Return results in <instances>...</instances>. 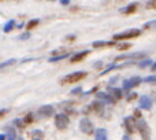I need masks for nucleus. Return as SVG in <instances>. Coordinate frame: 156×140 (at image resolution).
Instances as JSON below:
<instances>
[{
	"label": "nucleus",
	"mask_w": 156,
	"mask_h": 140,
	"mask_svg": "<svg viewBox=\"0 0 156 140\" xmlns=\"http://www.w3.org/2000/svg\"><path fill=\"white\" fill-rule=\"evenodd\" d=\"M86 77H88V72H85V70H78V72L70 73V74H67L66 77H63L62 84H74V83H78V81L83 80V78H86Z\"/></svg>",
	"instance_id": "1"
},
{
	"label": "nucleus",
	"mask_w": 156,
	"mask_h": 140,
	"mask_svg": "<svg viewBox=\"0 0 156 140\" xmlns=\"http://www.w3.org/2000/svg\"><path fill=\"white\" fill-rule=\"evenodd\" d=\"M69 122H70V118H69L67 114L59 113L55 116V127H56V129L65 131L69 127Z\"/></svg>",
	"instance_id": "2"
},
{
	"label": "nucleus",
	"mask_w": 156,
	"mask_h": 140,
	"mask_svg": "<svg viewBox=\"0 0 156 140\" xmlns=\"http://www.w3.org/2000/svg\"><path fill=\"white\" fill-rule=\"evenodd\" d=\"M137 131L140 132L141 138L144 140H151V128L145 120H140L137 122Z\"/></svg>",
	"instance_id": "3"
},
{
	"label": "nucleus",
	"mask_w": 156,
	"mask_h": 140,
	"mask_svg": "<svg viewBox=\"0 0 156 140\" xmlns=\"http://www.w3.org/2000/svg\"><path fill=\"white\" fill-rule=\"evenodd\" d=\"M140 35H141V29H129L126 32L116 33L114 36V40H129V39L133 37H138Z\"/></svg>",
	"instance_id": "4"
},
{
	"label": "nucleus",
	"mask_w": 156,
	"mask_h": 140,
	"mask_svg": "<svg viewBox=\"0 0 156 140\" xmlns=\"http://www.w3.org/2000/svg\"><path fill=\"white\" fill-rule=\"evenodd\" d=\"M80 131L82 133H85V135H92V133L94 132V125L93 122L90 121L89 118H81L80 121Z\"/></svg>",
	"instance_id": "5"
},
{
	"label": "nucleus",
	"mask_w": 156,
	"mask_h": 140,
	"mask_svg": "<svg viewBox=\"0 0 156 140\" xmlns=\"http://www.w3.org/2000/svg\"><path fill=\"white\" fill-rule=\"evenodd\" d=\"M37 114L41 118H49V117H52L55 114V107L51 105H44L41 107H38Z\"/></svg>",
	"instance_id": "6"
},
{
	"label": "nucleus",
	"mask_w": 156,
	"mask_h": 140,
	"mask_svg": "<svg viewBox=\"0 0 156 140\" xmlns=\"http://www.w3.org/2000/svg\"><path fill=\"white\" fill-rule=\"evenodd\" d=\"M123 128L126 131V133H133L136 129H137V122H136V118L133 116L125 117L123 120Z\"/></svg>",
	"instance_id": "7"
},
{
	"label": "nucleus",
	"mask_w": 156,
	"mask_h": 140,
	"mask_svg": "<svg viewBox=\"0 0 156 140\" xmlns=\"http://www.w3.org/2000/svg\"><path fill=\"white\" fill-rule=\"evenodd\" d=\"M138 106H140V109H143V110H151L152 106H154V100H152V98L148 96V95H143V96H140Z\"/></svg>",
	"instance_id": "8"
},
{
	"label": "nucleus",
	"mask_w": 156,
	"mask_h": 140,
	"mask_svg": "<svg viewBox=\"0 0 156 140\" xmlns=\"http://www.w3.org/2000/svg\"><path fill=\"white\" fill-rule=\"evenodd\" d=\"M89 54H90V51H89V50H83V51H81V52H77V54H74L73 57L70 58V62L71 63L81 62V61L85 59V57H88Z\"/></svg>",
	"instance_id": "9"
},
{
	"label": "nucleus",
	"mask_w": 156,
	"mask_h": 140,
	"mask_svg": "<svg viewBox=\"0 0 156 140\" xmlns=\"http://www.w3.org/2000/svg\"><path fill=\"white\" fill-rule=\"evenodd\" d=\"M97 100H100L101 103H115V100L111 98V95L108 92H97L96 94Z\"/></svg>",
	"instance_id": "10"
},
{
	"label": "nucleus",
	"mask_w": 156,
	"mask_h": 140,
	"mask_svg": "<svg viewBox=\"0 0 156 140\" xmlns=\"http://www.w3.org/2000/svg\"><path fill=\"white\" fill-rule=\"evenodd\" d=\"M108 94H110V95H111V98H112V99L116 102V100L122 99V95H123V91H122V88H110Z\"/></svg>",
	"instance_id": "11"
},
{
	"label": "nucleus",
	"mask_w": 156,
	"mask_h": 140,
	"mask_svg": "<svg viewBox=\"0 0 156 140\" xmlns=\"http://www.w3.org/2000/svg\"><path fill=\"white\" fill-rule=\"evenodd\" d=\"M107 129L105 128H99L94 131V140H107Z\"/></svg>",
	"instance_id": "12"
},
{
	"label": "nucleus",
	"mask_w": 156,
	"mask_h": 140,
	"mask_svg": "<svg viewBox=\"0 0 156 140\" xmlns=\"http://www.w3.org/2000/svg\"><path fill=\"white\" fill-rule=\"evenodd\" d=\"M90 107H92V111H96V113L101 114L104 111V103H101L100 100H94L90 105Z\"/></svg>",
	"instance_id": "13"
},
{
	"label": "nucleus",
	"mask_w": 156,
	"mask_h": 140,
	"mask_svg": "<svg viewBox=\"0 0 156 140\" xmlns=\"http://www.w3.org/2000/svg\"><path fill=\"white\" fill-rule=\"evenodd\" d=\"M136 10H137V4H136V3H134V4H133V3H130V4H127L126 7H122L119 11H121V13H123V14H133Z\"/></svg>",
	"instance_id": "14"
},
{
	"label": "nucleus",
	"mask_w": 156,
	"mask_h": 140,
	"mask_svg": "<svg viewBox=\"0 0 156 140\" xmlns=\"http://www.w3.org/2000/svg\"><path fill=\"white\" fill-rule=\"evenodd\" d=\"M15 26H16L15 21H14V19H10V21H7L4 24V26H3V32H4V33H10Z\"/></svg>",
	"instance_id": "15"
},
{
	"label": "nucleus",
	"mask_w": 156,
	"mask_h": 140,
	"mask_svg": "<svg viewBox=\"0 0 156 140\" xmlns=\"http://www.w3.org/2000/svg\"><path fill=\"white\" fill-rule=\"evenodd\" d=\"M143 57H145V54H144V52H134V54L121 55V57H118L116 59H129V58H143Z\"/></svg>",
	"instance_id": "16"
},
{
	"label": "nucleus",
	"mask_w": 156,
	"mask_h": 140,
	"mask_svg": "<svg viewBox=\"0 0 156 140\" xmlns=\"http://www.w3.org/2000/svg\"><path fill=\"white\" fill-rule=\"evenodd\" d=\"M92 46L94 47V48H99V47H104V46H115V41H93V44Z\"/></svg>",
	"instance_id": "17"
},
{
	"label": "nucleus",
	"mask_w": 156,
	"mask_h": 140,
	"mask_svg": "<svg viewBox=\"0 0 156 140\" xmlns=\"http://www.w3.org/2000/svg\"><path fill=\"white\" fill-rule=\"evenodd\" d=\"M16 62H18V59H15V58H11V59L4 61V62H2V63H0V70H2V69H5V68H8V66H12V65H15Z\"/></svg>",
	"instance_id": "18"
},
{
	"label": "nucleus",
	"mask_w": 156,
	"mask_h": 140,
	"mask_svg": "<svg viewBox=\"0 0 156 140\" xmlns=\"http://www.w3.org/2000/svg\"><path fill=\"white\" fill-rule=\"evenodd\" d=\"M132 89H133V85H132V83H130L129 78H126V80L122 81V91L129 92V91H132Z\"/></svg>",
	"instance_id": "19"
},
{
	"label": "nucleus",
	"mask_w": 156,
	"mask_h": 140,
	"mask_svg": "<svg viewBox=\"0 0 156 140\" xmlns=\"http://www.w3.org/2000/svg\"><path fill=\"white\" fill-rule=\"evenodd\" d=\"M71 54H60V55H56V57H52V58H49V62L51 63H54V62H59V61H62V59H66L67 57H70Z\"/></svg>",
	"instance_id": "20"
},
{
	"label": "nucleus",
	"mask_w": 156,
	"mask_h": 140,
	"mask_svg": "<svg viewBox=\"0 0 156 140\" xmlns=\"http://www.w3.org/2000/svg\"><path fill=\"white\" fill-rule=\"evenodd\" d=\"M7 133H5V139L7 140H16V133L14 129H11V128H7Z\"/></svg>",
	"instance_id": "21"
},
{
	"label": "nucleus",
	"mask_w": 156,
	"mask_h": 140,
	"mask_svg": "<svg viewBox=\"0 0 156 140\" xmlns=\"http://www.w3.org/2000/svg\"><path fill=\"white\" fill-rule=\"evenodd\" d=\"M32 136H33V140H41L44 138V135H43V132L41 131H33L32 132Z\"/></svg>",
	"instance_id": "22"
},
{
	"label": "nucleus",
	"mask_w": 156,
	"mask_h": 140,
	"mask_svg": "<svg viewBox=\"0 0 156 140\" xmlns=\"http://www.w3.org/2000/svg\"><path fill=\"white\" fill-rule=\"evenodd\" d=\"M143 81H144V83H147V84H155V85H156V74L155 76H148V77H144Z\"/></svg>",
	"instance_id": "23"
},
{
	"label": "nucleus",
	"mask_w": 156,
	"mask_h": 140,
	"mask_svg": "<svg viewBox=\"0 0 156 140\" xmlns=\"http://www.w3.org/2000/svg\"><path fill=\"white\" fill-rule=\"evenodd\" d=\"M137 66H138V68H141V69L147 68V66H152V61H151V59L141 61V62H138V63H137Z\"/></svg>",
	"instance_id": "24"
},
{
	"label": "nucleus",
	"mask_w": 156,
	"mask_h": 140,
	"mask_svg": "<svg viewBox=\"0 0 156 140\" xmlns=\"http://www.w3.org/2000/svg\"><path fill=\"white\" fill-rule=\"evenodd\" d=\"M33 118H34V114H33V113H27L26 116L23 117V122H25V124H32Z\"/></svg>",
	"instance_id": "25"
},
{
	"label": "nucleus",
	"mask_w": 156,
	"mask_h": 140,
	"mask_svg": "<svg viewBox=\"0 0 156 140\" xmlns=\"http://www.w3.org/2000/svg\"><path fill=\"white\" fill-rule=\"evenodd\" d=\"M38 22H40V19H37V18H36V19H30V21L27 22V25H26V26H27V29H32V28L37 26V25H38Z\"/></svg>",
	"instance_id": "26"
},
{
	"label": "nucleus",
	"mask_w": 156,
	"mask_h": 140,
	"mask_svg": "<svg viewBox=\"0 0 156 140\" xmlns=\"http://www.w3.org/2000/svg\"><path fill=\"white\" fill-rule=\"evenodd\" d=\"M22 122H23V120H19V118H16V120H14V122H12V124L15 125V127H18V128H22V127H23V124H22Z\"/></svg>",
	"instance_id": "27"
},
{
	"label": "nucleus",
	"mask_w": 156,
	"mask_h": 140,
	"mask_svg": "<svg viewBox=\"0 0 156 140\" xmlns=\"http://www.w3.org/2000/svg\"><path fill=\"white\" fill-rule=\"evenodd\" d=\"M152 26H156V21H149V22H147V24L144 25V29H149V28H152Z\"/></svg>",
	"instance_id": "28"
},
{
	"label": "nucleus",
	"mask_w": 156,
	"mask_h": 140,
	"mask_svg": "<svg viewBox=\"0 0 156 140\" xmlns=\"http://www.w3.org/2000/svg\"><path fill=\"white\" fill-rule=\"evenodd\" d=\"M127 48H130L129 43H122V44H119L118 46V50H127Z\"/></svg>",
	"instance_id": "29"
},
{
	"label": "nucleus",
	"mask_w": 156,
	"mask_h": 140,
	"mask_svg": "<svg viewBox=\"0 0 156 140\" xmlns=\"http://www.w3.org/2000/svg\"><path fill=\"white\" fill-rule=\"evenodd\" d=\"M81 92H82V88L78 87V88H74L73 91H71V95H77V94H81Z\"/></svg>",
	"instance_id": "30"
},
{
	"label": "nucleus",
	"mask_w": 156,
	"mask_h": 140,
	"mask_svg": "<svg viewBox=\"0 0 156 140\" xmlns=\"http://www.w3.org/2000/svg\"><path fill=\"white\" fill-rule=\"evenodd\" d=\"M30 37V33H23V36H19V40H26Z\"/></svg>",
	"instance_id": "31"
},
{
	"label": "nucleus",
	"mask_w": 156,
	"mask_h": 140,
	"mask_svg": "<svg viewBox=\"0 0 156 140\" xmlns=\"http://www.w3.org/2000/svg\"><path fill=\"white\" fill-rule=\"evenodd\" d=\"M7 109H2V110H0V118H3V117L5 116V114H7Z\"/></svg>",
	"instance_id": "32"
},
{
	"label": "nucleus",
	"mask_w": 156,
	"mask_h": 140,
	"mask_svg": "<svg viewBox=\"0 0 156 140\" xmlns=\"http://www.w3.org/2000/svg\"><path fill=\"white\" fill-rule=\"evenodd\" d=\"M101 66H103V62H101V61H97V62L94 63V68H96V69L101 68Z\"/></svg>",
	"instance_id": "33"
},
{
	"label": "nucleus",
	"mask_w": 156,
	"mask_h": 140,
	"mask_svg": "<svg viewBox=\"0 0 156 140\" xmlns=\"http://www.w3.org/2000/svg\"><path fill=\"white\" fill-rule=\"evenodd\" d=\"M134 98H137V95H136L134 92H133V94H130L129 96H127V99H129V100H132V99H134Z\"/></svg>",
	"instance_id": "34"
},
{
	"label": "nucleus",
	"mask_w": 156,
	"mask_h": 140,
	"mask_svg": "<svg viewBox=\"0 0 156 140\" xmlns=\"http://www.w3.org/2000/svg\"><path fill=\"white\" fill-rule=\"evenodd\" d=\"M60 4H63V6H69V4H70V2H69V0H60Z\"/></svg>",
	"instance_id": "35"
},
{
	"label": "nucleus",
	"mask_w": 156,
	"mask_h": 140,
	"mask_svg": "<svg viewBox=\"0 0 156 140\" xmlns=\"http://www.w3.org/2000/svg\"><path fill=\"white\" fill-rule=\"evenodd\" d=\"M151 70H152L154 73H156V62L152 63V68H151Z\"/></svg>",
	"instance_id": "36"
},
{
	"label": "nucleus",
	"mask_w": 156,
	"mask_h": 140,
	"mask_svg": "<svg viewBox=\"0 0 156 140\" xmlns=\"http://www.w3.org/2000/svg\"><path fill=\"white\" fill-rule=\"evenodd\" d=\"M0 140H7L5 139V133H0Z\"/></svg>",
	"instance_id": "37"
},
{
	"label": "nucleus",
	"mask_w": 156,
	"mask_h": 140,
	"mask_svg": "<svg viewBox=\"0 0 156 140\" xmlns=\"http://www.w3.org/2000/svg\"><path fill=\"white\" fill-rule=\"evenodd\" d=\"M122 140H130V138H129V136H127V135H125L123 138H122Z\"/></svg>",
	"instance_id": "38"
},
{
	"label": "nucleus",
	"mask_w": 156,
	"mask_h": 140,
	"mask_svg": "<svg viewBox=\"0 0 156 140\" xmlns=\"http://www.w3.org/2000/svg\"><path fill=\"white\" fill-rule=\"evenodd\" d=\"M134 116H136V117H140V111H138V110H136V113H134Z\"/></svg>",
	"instance_id": "39"
}]
</instances>
